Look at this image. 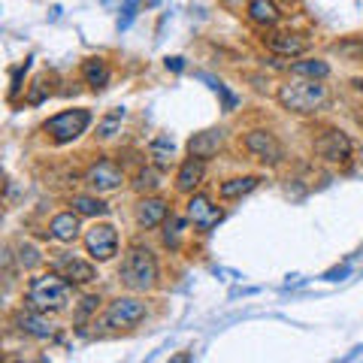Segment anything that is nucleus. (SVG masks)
I'll use <instances>...</instances> for the list:
<instances>
[{"label":"nucleus","instance_id":"f257e3e1","mask_svg":"<svg viewBox=\"0 0 363 363\" xmlns=\"http://www.w3.org/2000/svg\"><path fill=\"white\" fill-rule=\"evenodd\" d=\"M118 278L121 285L127 287L131 294H148L157 287V257L151 248L146 245H131L121 257V267H118Z\"/></svg>","mask_w":363,"mask_h":363},{"label":"nucleus","instance_id":"f03ea898","mask_svg":"<svg viewBox=\"0 0 363 363\" xmlns=\"http://www.w3.org/2000/svg\"><path fill=\"white\" fill-rule=\"evenodd\" d=\"M330 100L327 85H321V79H302L294 76L287 85L278 88V103L287 112H297V116H312V112L324 109Z\"/></svg>","mask_w":363,"mask_h":363},{"label":"nucleus","instance_id":"7ed1b4c3","mask_svg":"<svg viewBox=\"0 0 363 363\" xmlns=\"http://www.w3.org/2000/svg\"><path fill=\"white\" fill-rule=\"evenodd\" d=\"M70 297H73V285L67 278H60L58 272L52 276H36L28 282V294H25V302L30 309H40V312H60V309L70 306Z\"/></svg>","mask_w":363,"mask_h":363},{"label":"nucleus","instance_id":"20e7f679","mask_svg":"<svg viewBox=\"0 0 363 363\" xmlns=\"http://www.w3.org/2000/svg\"><path fill=\"white\" fill-rule=\"evenodd\" d=\"M88 124H91V112L88 109H67V112H58V116H52L43 124V131L52 136V142H58V146H67V142L79 140V136L88 131Z\"/></svg>","mask_w":363,"mask_h":363},{"label":"nucleus","instance_id":"39448f33","mask_svg":"<svg viewBox=\"0 0 363 363\" xmlns=\"http://www.w3.org/2000/svg\"><path fill=\"white\" fill-rule=\"evenodd\" d=\"M146 315H148V306L140 297H118L106 306L103 324L112 330H131L146 321Z\"/></svg>","mask_w":363,"mask_h":363},{"label":"nucleus","instance_id":"423d86ee","mask_svg":"<svg viewBox=\"0 0 363 363\" xmlns=\"http://www.w3.org/2000/svg\"><path fill=\"white\" fill-rule=\"evenodd\" d=\"M242 148L267 166H276L285 161V146L278 142V136L270 131H248L242 136Z\"/></svg>","mask_w":363,"mask_h":363},{"label":"nucleus","instance_id":"0eeeda50","mask_svg":"<svg viewBox=\"0 0 363 363\" xmlns=\"http://www.w3.org/2000/svg\"><path fill=\"white\" fill-rule=\"evenodd\" d=\"M315 155L321 157L324 164H348L351 161V140L342 131H324L315 140Z\"/></svg>","mask_w":363,"mask_h":363},{"label":"nucleus","instance_id":"6e6552de","mask_svg":"<svg viewBox=\"0 0 363 363\" xmlns=\"http://www.w3.org/2000/svg\"><path fill=\"white\" fill-rule=\"evenodd\" d=\"M82 182H85L91 191L106 194V191H116V188H121V182H124V170H121L116 161H97V164H91L85 170Z\"/></svg>","mask_w":363,"mask_h":363},{"label":"nucleus","instance_id":"1a4fd4ad","mask_svg":"<svg viewBox=\"0 0 363 363\" xmlns=\"http://www.w3.org/2000/svg\"><path fill=\"white\" fill-rule=\"evenodd\" d=\"M85 252L94 261H109L118 252V233L112 224H94L85 233Z\"/></svg>","mask_w":363,"mask_h":363},{"label":"nucleus","instance_id":"9d476101","mask_svg":"<svg viewBox=\"0 0 363 363\" xmlns=\"http://www.w3.org/2000/svg\"><path fill=\"white\" fill-rule=\"evenodd\" d=\"M52 270H55L60 278H67L70 285H91L97 278L94 263L82 261V257H76V254H60L58 261L52 263Z\"/></svg>","mask_w":363,"mask_h":363},{"label":"nucleus","instance_id":"9b49d317","mask_svg":"<svg viewBox=\"0 0 363 363\" xmlns=\"http://www.w3.org/2000/svg\"><path fill=\"white\" fill-rule=\"evenodd\" d=\"M12 327H19V333H25L30 339H52L55 336V327L49 324V318L40 309H19L12 315Z\"/></svg>","mask_w":363,"mask_h":363},{"label":"nucleus","instance_id":"f8f14e48","mask_svg":"<svg viewBox=\"0 0 363 363\" xmlns=\"http://www.w3.org/2000/svg\"><path fill=\"white\" fill-rule=\"evenodd\" d=\"M263 45H267L272 55L300 58L302 52L309 49V40L302 34H294V30H272V34L263 36Z\"/></svg>","mask_w":363,"mask_h":363},{"label":"nucleus","instance_id":"ddd939ff","mask_svg":"<svg viewBox=\"0 0 363 363\" xmlns=\"http://www.w3.org/2000/svg\"><path fill=\"white\" fill-rule=\"evenodd\" d=\"M188 218H191V224L200 233H209L212 227L224 218V212L218 206H212V200L206 194H194L191 200H188Z\"/></svg>","mask_w":363,"mask_h":363},{"label":"nucleus","instance_id":"4468645a","mask_svg":"<svg viewBox=\"0 0 363 363\" xmlns=\"http://www.w3.org/2000/svg\"><path fill=\"white\" fill-rule=\"evenodd\" d=\"M166 215H170V209H166V203L161 197H142L140 203H136V224L142 227V230H155V227H161L166 221Z\"/></svg>","mask_w":363,"mask_h":363},{"label":"nucleus","instance_id":"2eb2a0df","mask_svg":"<svg viewBox=\"0 0 363 363\" xmlns=\"http://www.w3.org/2000/svg\"><path fill=\"white\" fill-rule=\"evenodd\" d=\"M79 212H58V215L55 218H52V221H49V236L52 239H58V242H76V239H79V230H82V227H79Z\"/></svg>","mask_w":363,"mask_h":363},{"label":"nucleus","instance_id":"dca6fc26","mask_svg":"<svg viewBox=\"0 0 363 363\" xmlns=\"http://www.w3.org/2000/svg\"><path fill=\"white\" fill-rule=\"evenodd\" d=\"M221 142H224L221 131H200V133H194L191 140H188V155L200 157V161H209V157L218 155Z\"/></svg>","mask_w":363,"mask_h":363},{"label":"nucleus","instance_id":"f3484780","mask_svg":"<svg viewBox=\"0 0 363 363\" xmlns=\"http://www.w3.org/2000/svg\"><path fill=\"white\" fill-rule=\"evenodd\" d=\"M203 176H206V161H200V157H188V161L179 166L176 188L182 194H194L197 188H200Z\"/></svg>","mask_w":363,"mask_h":363},{"label":"nucleus","instance_id":"a211bd4d","mask_svg":"<svg viewBox=\"0 0 363 363\" xmlns=\"http://www.w3.org/2000/svg\"><path fill=\"white\" fill-rule=\"evenodd\" d=\"M248 19L254 21L257 28H276L282 12H278L276 0H248Z\"/></svg>","mask_w":363,"mask_h":363},{"label":"nucleus","instance_id":"6ab92c4d","mask_svg":"<svg viewBox=\"0 0 363 363\" xmlns=\"http://www.w3.org/2000/svg\"><path fill=\"white\" fill-rule=\"evenodd\" d=\"M257 185H261V179H257V176H239V179H227V182H221V188H218V197H221V200H236V197H245V194H252Z\"/></svg>","mask_w":363,"mask_h":363},{"label":"nucleus","instance_id":"aec40b11","mask_svg":"<svg viewBox=\"0 0 363 363\" xmlns=\"http://www.w3.org/2000/svg\"><path fill=\"white\" fill-rule=\"evenodd\" d=\"M291 76H302V79H327L330 76V64L318 58H306V60H294L291 64Z\"/></svg>","mask_w":363,"mask_h":363},{"label":"nucleus","instance_id":"412c9836","mask_svg":"<svg viewBox=\"0 0 363 363\" xmlns=\"http://www.w3.org/2000/svg\"><path fill=\"white\" fill-rule=\"evenodd\" d=\"M82 79H85L91 88H103L106 82H109V67H106V60L88 58L85 64H82Z\"/></svg>","mask_w":363,"mask_h":363},{"label":"nucleus","instance_id":"4be33fe9","mask_svg":"<svg viewBox=\"0 0 363 363\" xmlns=\"http://www.w3.org/2000/svg\"><path fill=\"white\" fill-rule=\"evenodd\" d=\"M73 212H79L82 218H100V215H109V206H106L103 200H97V197H85V194H76L70 200Z\"/></svg>","mask_w":363,"mask_h":363},{"label":"nucleus","instance_id":"5701e85b","mask_svg":"<svg viewBox=\"0 0 363 363\" xmlns=\"http://www.w3.org/2000/svg\"><path fill=\"white\" fill-rule=\"evenodd\" d=\"M148 155L155 157V164L164 170V166H170V164H173V155H176V146H173V140H170V136H157V140H151Z\"/></svg>","mask_w":363,"mask_h":363},{"label":"nucleus","instance_id":"b1692460","mask_svg":"<svg viewBox=\"0 0 363 363\" xmlns=\"http://www.w3.org/2000/svg\"><path fill=\"white\" fill-rule=\"evenodd\" d=\"M121 118H124V109H121V106H116V109L106 112V116L97 121V140H112V136L118 133Z\"/></svg>","mask_w":363,"mask_h":363},{"label":"nucleus","instance_id":"393cba45","mask_svg":"<svg viewBox=\"0 0 363 363\" xmlns=\"http://www.w3.org/2000/svg\"><path fill=\"white\" fill-rule=\"evenodd\" d=\"M131 185H133V191H136V194H155V191H157V185H161V173L151 170V166H146V170L136 173Z\"/></svg>","mask_w":363,"mask_h":363},{"label":"nucleus","instance_id":"a878e982","mask_svg":"<svg viewBox=\"0 0 363 363\" xmlns=\"http://www.w3.org/2000/svg\"><path fill=\"white\" fill-rule=\"evenodd\" d=\"M333 52H339L345 60H363V40H342L333 45Z\"/></svg>","mask_w":363,"mask_h":363},{"label":"nucleus","instance_id":"bb28decb","mask_svg":"<svg viewBox=\"0 0 363 363\" xmlns=\"http://www.w3.org/2000/svg\"><path fill=\"white\" fill-rule=\"evenodd\" d=\"M40 263H43V254L36 252L34 245L21 242V245H19V267L21 270H34V267H40Z\"/></svg>","mask_w":363,"mask_h":363},{"label":"nucleus","instance_id":"cd10ccee","mask_svg":"<svg viewBox=\"0 0 363 363\" xmlns=\"http://www.w3.org/2000/svg\"><path fill=\"white\" fill-rule=\"evenodd\" d=\"M164 224H166V230H164V242H166L170 248H176V245H179V233H182V221L170 215V221H164Z\"/></svg>","mask_w":363,"mask_h":363},{"label":"nucleus","instance_id":"c85d7f7f","mask_svg":"<svg viewBox=\"0 0 363 363\" xmlns=\"http://www.w3.org/2000/svg\"><path fill=\"white\" fill-rule=\"evenodd\" d=\"M97 302H100V300H97V297H85V300H82V309H79V318H85V315L91 312V309H97Z\"/></svg>","mask_w":363,"mask_h":363},{"label":"nucleus","instance_id":"c756f323","mask_svg":"<svg viewBox=\"0 0 363 363\" xmlns=\"http://www.w3.org/2000/svg\"><path fill=\"white\" fill-rule=\"evenodd\" d=\"M166 67H170V70H182L185 64H182V58H166Z\"/></svg>","mask_w":363,"mask_h":363},{"label":"nucleus","instance_id":"7c9ffc66","mask_svg":"<svg viewBox=\"0 0 363 363\" xmlns=\"http://www.w3.org/2000/svg\"><path fill=\"white\" fill-rule=\"evenodd\" d=\"M354 88H358V91H363V79H354Z\"/></svg>","mask_w":363,"mask_h":363},{"label":"nucleus","instance_id":"2f4dec72","mask_svg":"<svg viewBox=\"0 0 363 363\" xmlns=\"http://www.w3.org/2000/svg\"><path fill=\"white\" fill-rule=\"evenodd\" d=\"M278 3H285V6H294V3H297V0H278Z\"/></svg>","mask_w":363,"mask_h":363}]
</instances>
